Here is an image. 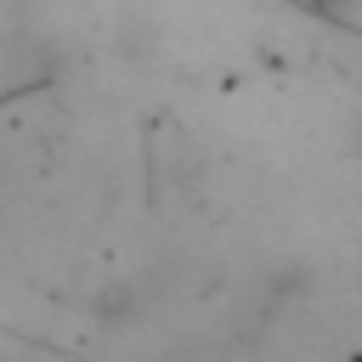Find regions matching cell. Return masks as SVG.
I'll return each instance as SVG.
<instances>
[{"label": "cell", "instance_id": "1", "mask_svg": "<svg viewBox=\"0 0 362 362\" xmlns=\"http://www.w3.org/2000/svg\"><path fill=\"white\" fill-rule=\"evenodd\" d=\"M311 11H339V6H351V0H305Z\"/></svg>", "mask_w": 362, "mask_h": 362}]
</instances>
